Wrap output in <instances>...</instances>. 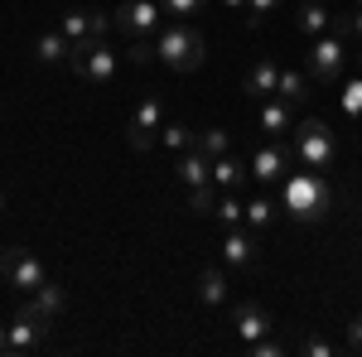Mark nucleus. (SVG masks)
Listing matches in <instances>:
<instances>
[{
  "label": "nucleus",
  "instance_id": "18",
  "mask_svg": "<svg viewBox=\"0 0 362 357\" xmlns=\"http://www.w3.org/2000/svg\"><path fill=\"white\" fill-rule=\"evenodd\" d=\"M251 169H247V160H237V155H223V160H213V184L223 193H232V189H242V179H247Z\"/></svg>",
  "mask_w": 362,
  "mask_h": 357
},
{
  "label": "nucleus",
  "instance_id": "33",
  "mask_svg": "<svg viewBox=\"0 0 362 357\" xmlns=\"http://www.w3.org/2000/svg\"><path fill=\"white\" fill-rule=\"evenodd\" d=\"M338 34H353V39H362V5H358V15H348L343 25H334Z\"/></svg>",
  "mask_w": 362,
  "mask_h": 357
},
{
  "label": "nucleus",
  "instance_id": "25",
  "mask_svg": "<svg viewBox=\"0 0 362 357\" xmlns=\"http://www.w3.org/2000/svg\"><path fill=\"white\" fill-rule=\"evenodd\" d=\"M194 136H198V131H189L184 121H165V126H160V145H169L174 155H184V150L194 145Z\"/></svg>",
  "mask_w": 362,
  "mask_h": 357
},
{
  "label": "nucleus",
  "instance_id": "28",
  "mask_svg": "<svg viewBox=\"0 0 362 357\" xmlns=\"http://www.w3.org/2000/svg\"><path fill=\"white\" fill-rule=\"evenodd\" d=\"M285 0H247V25L256 29V25H266V15H276Z\"/></svg>",
  "mask_w": 362,
  "mask_h": 357
},
{
  "label": "nucleus",
  "instance_id": "22",
  "mask_svg": "<svg viewBox=\"0 0 362 357\" xmlns=\"http://www.w3.org/2000/svg\"><path fill=\"white\" fill-rule=\"evenodd\" d=\"M184 203H189L194 218H213V208H218V184H198V189H189Z\"/></svg>",
  "mask_w": 362,
  "mask_h": 357
},
{
  "label": "nucleus",
  "instance_id": "10",
  "mask_svg": "<svg viewBox=\"0 0 362 357\" xmlns=\"http://www.w3.org/2000/svg\"><path fill=\"white\" fill-rule=\"evenodd\" d=\"M290 150L285 145H276V140H266V145H256L251 150V160H247V169H251V179H261V184H280L285 174H290Z\"/></svg>",
  "mask_w": 362,
  "mask_h": 357
},
{
  "label": "nucleus",
  "instance_id": "15",
  "mask_svg": "<svg viewBox=\"0 0 362 357\" xmlns=\"http://www.w3.org/2000/svg\"><path fill=\"white\" fill-rule=\"evenodd\" d=\"M256 126H261L271 140L285 136V131H295V107L280 102V97H266V107H261V116H256Z\"/></svg>",
  "mask_w": 362,
  "mask_h": 357
},
{
  "label": "nucleus",
  "instance_id": "29",
  "mask_svg": "<svg viewBox=\"0 0 362 357\" xmlns=\"http://www.w3.org/2000/svg\"><path fill=\"white\" fill-rule=\"evenodd\" d=\"M343 111L358 121L362 116V78H353V83H343Z\"/></svg>",
  "mask_w": 362,
  "mask_h": 357
},
{
  "label": "nucleus",
  "instance_id": "6",
  "mask_svg": "<svg viewBox=\"0 0 362 357\" xmlns=\"http://www.w3.org/2000/svg\"><path fill=\"white\" fill-rule=\"evenodd\" d=\"M49 329H54V319H49L34 300L20 304L15 319H10V353H39V348L49 343Z\"/></svg>",
  "mask_w": 362,
  "mask_h": 357
},
{
  "label": "nucleus",
  "instance_id": "27",
  "mask_svg": "<svg viewBox=\"0 0 362 357\" xmlns=\"http://www.w3.org/2000/svg\"><path fill=\"white\" fill-rule=\"evenodd\" d=\"M203 5L208 0H160V10L174 15V20H194V15H203Z\"/></svg>",
  "mask_w": 362,
  "mask_h": 357
},
{
  "label": "nucleus",
  "instance_id": "31",
  "mask_svg": "<svg viewBox=\"0 0 362 357\" xmlns=\"http://www.w3.org/2000/svg\"><path fill=\"white\" fill-rule=\"evenodd\" d=\"M150 58H160L155 39H131V63H150Z\"/></svg>",
  "mask_w": 362,
  "mask_h": 357
},
{
  "label": "nucleus",
  "instance_id": "9",
  "mask_svg": "<svg viewBox=\"0 0 362 357\" xmlns=\"http://www.w3.org/2000/svg\"><path fill=\"white\" fill-rule=\"evenodd\" d=\"M160 126H165V102L150 92V97H140L136 111H131V131H126L131 150H150V145L160 140Z\"/></svg>",
  "mask_w": 362,
  "mask_h": 357
},
{
  "label": "nucleus",
  "instance_id": "17",
  "mask_svg": "<svg viewBox=\"0 0 362 357\" xmlns=\"http://www.w3.org/2000/svg\"><path fill=\"white\" fill-rule=\"evenodd\" d=\"M34 58H39V63H68V58H73V39H68L63 29H44V34L34 39Z\"/></svg>",
  "mask_w": 362,
  "mask_h": 357
},
{
  "label": "nucleus",
  "instance_id": "8",
  "mask_svg": "<svg viewBox=\"0 0 362 357\" xmlns=\"http://www.w3.org/2000/svg\"><path fill=\"white\" fill-rule=\"evenodd\" d=\"M160 0H126L121 10H112V25L126 34V39H155L160 34Z\"/></svg>",
  "mask_w": 362,
  "mask_h": 357
},
{
  "label": "nucleus",
  "instance_id": "24",
  "mask_svg": "<svg viewBox=\"0 0 362 357\" xmlns=\"http://www.w3.org/2000/svg\"><path fill=\"white\" fill-rule=\"evenodd\" d=\"M34 304L49 314V319H58L63 309H68V295H63V285H54V280H44L39 290H34Z\"/></svg>",
  "mask_w": 362,
  "mask_h": 357
},
{
  "label": "nucleus",
  "instance_id": "37",
  "mask_svg": "<svg viewBox=\"0 0 362 357\" xmlns=\"http://www.w3.org/2000/svg\"><path fill=\"white\" fill-rule=\"evenodd\" d=\"M358 5H362V0H358Z\"/></svg>",
  "mask_w": 362,
  "mask_h": 357
},
{
  "label": "nucleus",
  "instance_id": "32",
  "mask_svg": "<svg viewBox=\"0 0 362 357\" xmlns=\"http://www.w3.org/2000/svg\"><path fill=\"white\" fill-rule=\"evenodd\" d=\"M305 353H309V357H329V353H334V343L314 333V338H305Z\"/></svg>",
  "mask_w": 362,
  "mask_h": 357
},
{
  "label": "nucleus",
  "instance_id": "7",
  "mask_svg": "<svg viewBox=\"0 0 362 357\" xmlns=\"http://www.w3.org/2000/svg\"><path fill=\"white\" fill-rule=\"evenodd\" d=\"M0 275H5V285H15L20 295H34V290L49 280V266L25 247H5L0 251Z\"/></svg>",
  "mask_w": 362,
  "mask_h": 357
},
{
  "label": "nucleus",
  "instance_id": "30",
  "mask_svg": "<svg viewBox=\"0 0 362 357\" xmlns=\"http://www.w3.org/2000/svg\"><path fill=\"white\" fill-rule=\"evenodd\" d=\"M251 353H256V357H276V353H285V343H280L276 333H266V338H256V343H251Z\"/></svg>",
  "mask_w": 362,
  "mask_h": 357
},
{
  "label": "nucleus",
  "instance_id": "5",
  "mask_svg": "<svg viewBox=\"0 0 362 357\" xmlns=\"http://www.w3.org/2000/svg\"><path fill=\"white\" fill-rule=\"evenodd\" d=\"M68 68H73L83 83L107 87L116 78V49L107 44V39H78V44H73V58H68Z\"/></svg>",
  "mask_w": 362,
  "mask_h": 357
},
{
  "label": "nucleus",
  "instance_id": "20",
  "mask_svg": "<svg viewBox=\"0 0 362 357\" xmlns=\"http://www.w3.org/2000/svg\"><path fill=\"white\" fill-rule=\"evenodd\" d=\"M194 145L208 155V160H223V155H232V131H223V126H213V131H198Z\"/></svg>",
  "mask_w": 362,
  "mask_h": 357
},
{
  "label": "nucleus",
  "instance_id": "34",
  "mask_svg": "<svg viewBox=\"0 0 362 357\" xmlns=\"http://www.w3.org/2000/svg\"><path fill=\"white\" fill-rule=\"evenodd\" d=\"M343 348H348V353H362V319L348 324V343H343Z\"/></svg>",
  "mask_w": 362,
  "mask_h": 357
},
{
  "label": "nucleus",
  "instance_id": "23",
  "mask_svg": "<svg viewBox=\"0 0 362 357\" xmlns=\"http://www.w3.org/2000/svg\"><path fill=\"white\" fill-rule=\"evenodd\" d=\"M271 222H276V203H271L266 193L247 198V227H251V232H266Z\"/></svg>",
  "mask_w": 362,
  "mask_h": 357
},
{
  "label": "nucleus",
  "instance_id": "35",
  "mask_svg": "<svg viewBox=\"0 0 362 357\" xmlns=\"http://www.w3.org/2000/svg\"><path fill=\"white\" fill-rule=\"evenodd\" d=\"M10 353V324H0V357Z\"/></svg>",
  "mask_w": 362,
  "mask_h": 357
},
{
  "label": "nucleus",
  "instance_id": "11",
  "mask_svg": "<svg viewBox=\"0 0 362 357\" xmlns=\"http://www.w3.org/2000/svg\"><path fill=\"white\" fill-rule=\"evenodd\" d=\"M174 179L184 184V189H198V184H213V160L198 150V145H189L179 160H174Z\"/></svg>",
  "mask_w": 362,
  "mask_h": 357
},
{
  "label": "nucleus",
  "instance_id": "19",
  "mask_svg": "<svg viewBox=\"0 0 362 357\" xmlns=\"http://www.w3.org/2000/svg\"><path fill=\"white\" fill-rule=\"evenodd\" d=\"M276 97H280V102H290V107H300V102L309 97V73H295V68H280Z\"/></svg>",
  "mask_w": 362,
  "mask_h": 357
},
{
  "label": "nucleus",
  "instance_id": "4",
  "mask_svg": "<svg viewBox=\"0 0 362 357\" xmlns=\"http://www.w3.org/2000/svg\"><path fill=\"white\" fill-rule=\"evenodd\" d=\"M343 68H348V44H343V34L329 29V34H319L314 44H309V58H305V73L309 83H324L334 87L343 78Z\"/></svg>",
  "mask_w": 362,
  "mask_h": 357
},
{
  "label": "nucleus",
  "instance_id": "12",
  "mask_svg": "<svg viewBox=\"0 0 362 357\" xmlns=\"http://www.w3.org/2000/svg\"><path fill=\"white\" fill-rule=\"evenodd\" d=\"M232 324L242 333V343H256V338H266V333H276V319L261 309V304H237V314H232Z\"/></svg>",
  "mask_w": 362,
  "mask_h": 357
},
{
  "label": "nucleus",
  "instance_id": "16",
  "mask_svg": "<svg viewBox=\"0 0 362 357\" xmlns=\"http://www.w3.org/2000/svg\"><path fill=\"white\" fill-rule=\"evenodd\" d=\"M295 25H300V34L319 39V34H329V29H334V15H329V5H324V0H300Z\"/></svg>",
  "mask_w": 362,
  "mask_h": 357
},
{
  "label": "nucleus",
  "instance_id": "3",
  "mask_svg": "<svg viewBox=\"0 0 362 357\" xmlns=\"http://www.w3.org/2000/svg\"><path fill=\"white\" fill-rule=\"evenodd\" d=\"M290 155H295L305 169L324 174V169L334 165V155H338V140H334V131H329L319 116H309V121L295 126V150H290Z\"/></svg>",
  "mask_w": 362,
  "mask_h": 357
},
{
  "label": "nucleus",
  "instance_id": "26",
  "mask_svg": "<svg viewBox=\"0 0 362 357\" xmlns=\"http://www.w3.org/2000/svg\"><path fill=\"white\" fill-rule=\"evenodd\" d=\"M213 218L223 222V227H247V203L227 193V198H218V208H213Z\"/></svg>",
  "mask_w": 362,
  "mask_h": 357
},
{
  "label": "nucleus",
  "instance_id": "13",
  "mask_svg": "<svg viewBox=\"0 0 362 357\" xmlns=\"http://www.w3.org/2000/svg\"><path fill=\"white\" fill-rule=\"evenodd\" d=\"M223 261H227V266H237V271L256 261V237H251L247 227H227V232H223Z\"/></svg>",
  "mask_w": 362,
  "mask_h": 357
},
{
  "label": "nucleus",
  "instance_id": "2",
  "mask_svg": "<svg viewBox=\"0 0 362 357\" xmlns=\"http://www.w3.org/2000/svg\"><path fill=\"white\" fill-rule=\"evenodd\" d=\"M280 198H285V208L295 213L300 222H319L329 213V189H324V174H314V169H290L285 179H280Z\"/></svg>",
  "mask_w": 362,
  "mask_h": 357
},
{
  "label": "nucleus",
  "instance_id": "36",
  "mask_svg": "<svg viewBox=\"0 0 362 357\" xmlns=\"http://www.w3.org/2000/svg\"><path fill=\"white\" fill-rule=\"evenodd\" d=\"M227 10H247V0H223Z\"/></svg>",
  "mask_w": 362,
  "mask_h": 357
},
{
  "label": "nucleus",
  "instance_id": "1",
  "mask_svg": "<svg viewBox=\"0 0 362 357\" xmlns=\"http://www.w3.org/2000/svg\"><path fill=\"white\" fill-rule=\"evenodd\" d=\"M155 54H160V63H169L174 73H194L198 63L208 58V39H203L189 20H174V25H160Z\"/></svg>",
  "mask_w": 362,
  "mask_h": 357
},
{
  "label": "nucleus",
  "instance_id": "14",
  "mask_svg": "<svg viewBox=\"0 0 362 357\" xmlns=\"http://www.w3.org/2000/svg\"><path fill=\"white\" fill-rule=\"evenodd\" d=\"M276 83H280V63L276 58H256L247 68V97H276Z\"/></svg>",
  "mask_w": 362,
  "mask_h": 357
},
{
  "label": "nucleus",
  "instance_id": "21",
  "mask_svg": "<svg viewBox=\"0 0 362 357\" xmlns=\"http://www.w3.org/2000/svg\"><path fill=\"white\" fill-rule=\"evenodd\" d=\"M198 300L203 304H223L227 300V275L218 266H208V271L198 275Z\"/></svg>",
  "mask_w": 362,
  "mask_h": 357
}]
</instances>
